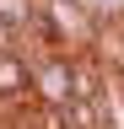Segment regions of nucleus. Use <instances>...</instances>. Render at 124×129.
<instances>
[{
  "mask_svg": "<svg viewBox=\"0 0 124 129\" xmlns=\"http://www.w3.org/2000/svg\"><path fill=\"white\" fill-rule=\"evenodd\" d=\"M0 16H6L11 27H22V32H27V27L38 22V0H0Z\"/></svg>",
  "mask_w": 124,
  "mask_h": 129,
  "instance_id": "nucleus-3",
  "label": "nucleus"
},
{
  "mask_svg": "<svg viewBox=\"0 0 124 129\" xmlns=\"http://www.w3.org/2000/svg\"><path fill=\"white\" fill-rule=\"evenodd\" d=\"M33 97V59L22 48H0V102H27Z\"/></svg>",
  "mask_w": 124,
  "mask_h": 129,
  "instance_id": "nucleus-2",
  "label": "nucleus"
},
{
  "mask_svg": "<svg viewBox=\"0 0 124 129\" xmlns=\"http://www.w3.org/2000/svg\"><path fill=\"white\" fill-rule=\"evenodd\" d=\"M0 48H22V27H11L6 16H0Z\"/></svg>",
  "mask_w": 124,
  "mask_h": 129,
  "instance_id": "nucleus-4",
  "label": "nucleus"
},
{
  "mask_svg": "<svg viewBox=\"0 0 124 129\" xmlns=\"http://www.w3.org/2000/svg\"><path fill=\"white\" fill-rule=\"evenodd\" d=\"M33 59V97L38 102H70L76 75H70V54H27Z\"/></svg>",
  "mask_w": 124,
  "mask_h": 129,
  "instance_id": "nucleus-1",
  "label": "nucleus"
}]
</instances>
